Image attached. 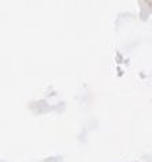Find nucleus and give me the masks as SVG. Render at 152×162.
<instances>
[]
</instances>
